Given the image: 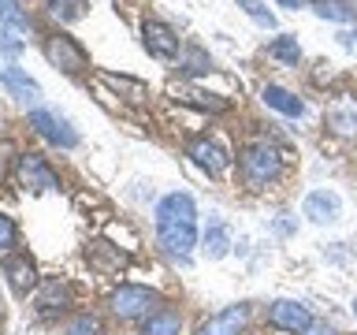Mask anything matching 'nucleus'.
<instances>
[{
	"instance_id": "obj_1",
	"label": "nucleus",
	"mask_w": 357,
	"mask_h": 335,
	"mask_svg": "<svg viewBox=\"0 0 357 335\" xmlns=\"http://www.w3.org/2000/svg\"><path fill=\"white\" fill-rule=\"evenodd\" d=\"M153 216H156V239H160L164 253L186 261L190 250L197 246V205H194V198H190L186 190H175V194L156 201Z\"/></svg>"
},
{
	"instance_id": "obj_2",
	"label": "nucleus",
	"mask_w": 357,
	"mask_h": 335,
	"mask_svg": "<svg viewBox=\"0 0 357 335\" xmlns=\"http://www.w3.org/2000/svg\"><path fill=\"white\" fill-rule=\"evenodd\" d=\"M238 168H242L245 186H268L279 179V172H283V153H279L272 142H253L242 149Z\"/></svg>"
},
{
	"instance_id": "obj_3",
	"label": "nucleus",
	"mask_w": 357,
	"mask_h": 335,
	"mask_svg": "<svg viewBox=\"0 0 357 335\" xmlns=\"http://www.w3.org/2000/svg\"><path fill=\"white\" fill-rule=\"evenodd\" d=\"M156 290L142 287V283H123L116 295H112V313H116L119 320H138V317H149V313H156Z\"/></svg>"
},
{
	"instance_id": "obj_4",
	"label": "nucleus",
	"mask_w": 357,
	"mask_h": 335,
	"mask_svg": "<svg viewBox=\"0 0 357 335\" xmlns=\"http://www.w3.org/2000/svg\"><path fill=\"white\" fill-rule=\"evenodd\" d=\"M45 60H49L52 67H60V71H67V75H78V71H86V67H89L86 49L71 38V34L45 38Z\"/></svg>"
},
{
	"instance_id": "obj_5",
	"label": "nucleus",
	"mask_w": 357,
	"mask_h": 335,
	"mask_svg": "<svg viewBox=\"0 0 357 335\" xmlns=\"http://www.w3.org/2000/svg\"><path fill=\"white\" fill-rule=\"evenodd\" d=\"M30 127L38 131L49 145H60V149H75L78 145V131L63 116H56V112H49V108H33L30 112Z\"/></svg>"
},
{
	"instance_id": "obj_6",
	"label": "nucleus",
	"mask_w": 357,
	"mask_h": 335,
	"mask_svg": "<svg viewBox=\"0 0 357 335\" xmlns=\"http://www.w3.org/2000/svg\"><path fill=\"white\" fill-rule=\"evenodd\" d=\"M142 41H145V49H149V56H156V60H175L178 49H183L178 34L160 19H145L142 22Z\"/></svg>"
},
{
	"instance_id": "obj_7",
	"label": "nucleus",
	"mask_w": 357,
	"mask_h": 335,
	"mask_svg": "<svg viewBox=\"0 0 357 335\" xmlns=\"http://www.w3.org/2000/svg\"><path fill=\"white\" fill-rule=\"evenodd\" d=\"M268 324H272V328H279V332L301 335V332L312 328V313L301 306V302L279 298V302H272V306H268Z\"/></svg>"
},
{
	"instance_id": "obj_8",
	"label": "nucleus",
	"mask_w": 357,
	"mask_h": 335,
	"mask_svg": "<svg viewBox=\"0 0 357 335\" xmlns=\"http://www.w3.org/2000/svg\"><path fill=\"white\" fill-rule=\"evenodd\" d=\"M186 156H190V161H194L205 175H212V179H220L223 172H227V164H231V156L223 153V145L212 142V138L190 142V145H186Z\"/></svg>"
},
{
	"instance_id": "obj_9",
	"label": "nucleus",
	"mask_w": 357,
	"mask_h": 335,
	"mask_svg": "<svg viewBox=\"0 0 357 335\" xmlns=\"http://www.w3.org/2000/svg\"><path fill=\"white\" fill-rule=\"evenodd\" d=\"M339 212H342V198L331 194V190H312L301 201V216H309L312 223H331L339 220Z\"/></svg>"
},
{
	"instance_id": "obj_10",
	"label": "nucleus",
	"mask_w": 357,
	"mask_h": 335,
	"mask_svg": "<svg viewBox=\"0 0 357 335\" xmlns=\"http://www.w3.org/2000/svg\"><path fill=\"white\" fill-rule=\"evenodd\" d=\"M324 123L335 134H342V138H357V100H350V97L331 100L328 112H324Z\"/></svg>"
},
{
	"instance_id": "obj_11",
	"label": "nucleus",
	"mask_w": 357,
	"mask_h": 335,
	"mask_svg": "<svg viewBox=\"0 0 357 335\" xmlns=\"http://www.w3.org/2000/svg\"><path fill=\"white\" fill-rule=\"evenodd\" d=\"M4 276H8V283L11 290L22 298V295H30V287L38 283V268H33V261L26 253H11L4 257Z\"/></svg>"
},
{
	"instance_id": "obj_12",
	"label": "nucleus",
	"mask_w": 357,
	"mask_h": 335,
	"mask_svg": "<svg viewBox=\"0 0 357 335\" xmlns=\"http://www.w3.org/2000/svg\"><path fill=\"white\" fill-rule=\"evenodd\" d=\"M245 317H250V306H227V309L212 313V317L201 324L197 335H238Z\"/></svg>"
},
{
	"instance_id": "obj_13",
	"label": "nucleus",
	"mask_w": 357,
	"mask_h": 335,
	"mask_svg": "<svg viewBox=\"0 0 357 335\" xmlns=\"http://www.w3.org/2000/svg\"><path fill=\"white\" fill-rule=\"evenodd\" d=\"M19 179H22L26 186H33V190H56V186H60L56 172L41 161V156H33V153L19 156Z\"/></svg>"
},
{
	"instance_id": "obj_14",
	"label": "nucleus",
	"mask_w": 357,
	"mask_h": 335,
	"mask_svg": "<svg viewBox=\"0 0 357 335\" xmlns=\"http://www.w3.org/2000/svg\"><path fill=\"white\" fill-rule=\"evenodd\" d=\"M67 306H71V283L60 276L45 279L41 290H38V309L41 313H63Z\"/></svg>"
},
{
	"instance_id": "obj_15",
	"label": "nucleus",
	"mask_w": 357,
	"mask_h": 335,
	"mask_svg": "<svg viewBox=\"0 0 357 335\" xmlns=\"http://www.w3.org/2000/svg\"><path fill=\"white\" fill-rule=\"evenodd\" d=\"M0 82H4V86H8V94H11V97H19V100H38V97H41V86L33 82V78L22 71V67H15V64L0 67Z\"/></svg>"
},
{
	"instance_id": "obj_16",
	"label": "nucleus",
	"mask_w": 357,
	"mask_h": 335,
	"mask_svg": "<svg viewBox=\"0 0 357 335\" xmlns=\"http://www.w3.org/2000/svg\"><path fill=\"white\" fill-rule=\"evenodd\" d=\"M261 100L268 108H275V112H283V116H290V119H301L305 116V100H301L298 94H290V89H283V86H264L261 89Z\"/></svg>"
},
{
	"instance_id": "obj_17",
	"label": "nucleus",
	"mask_w": 357,
	"mask_h": 335,
	"mask_svg": "<svg viewBox=\"0 0 357 335\" xmlns=\"http://www.w3.org/2000/svg\"><path fill=\"white\" fill-rule=\"evenodd\" d=\"M100 82L112 86L116 94H123L127 100H145L149 97V86L142 82V78H127V75H112V71H100Z\"/></svg>"
},
{
	"instance_id": "obj_18",
	"label": "nucleus",
	"mask_w": 357,
	"mask_h": 335,
	"mask_svg": "<svg viewBox=\"0 0 357 335\" xmlns=\"http://www.w3.org/2000/svg\"><path fill=\"white\" fill-rule=\"evenodd\" d=\"M312 11L331 22H357V4L354 0H312Z\"/></svg>"
},
{
	"instance_id": "obj_19",
	"label": "nucleus",
	"mask_w": 357,
	"mask_h": 335,
	"mask_svg": "<svg viewBox=\"0 0 357 335\" xmlns=\"http://www.w3.org/2000/svg\"><path fill=\"white\" fill-rule=\"evenodd\" d=\"M201 250H205L208 261H220V257L231 253V231L223 228V223H212L205 231V239H201Z\"/></svg>"
},
{
	"instance_id": "obj_20",
	"label": "nucleus",
	"mask_w": 357,
	"mask_h": 335,
	"mask_svg": "<svg viewBox=\"0 0 357 335\" xmlns=\"http://www.w3.org/2000/svg\"><path fill=\"white\" fill-rule=\"evenodd\" d=\"M178 332H183V320H178V313H172V309L149 313V317H145V328H142V335H178Z\"/></svg>"
},
{
	"instance_id": "obj_21",
	"label": "nucleus",
	"mask_w": 357,
	"mask_h": 335,
	"mask_svg": "<svg viewBox=\"0 0 357 335\" xmlns=\"http://www.w3.org/2000/svg\"><path fill=\"white\" fill-rule=\"evenodd\" d=\"M268 56L279 60V64H298L301 60V45H298L294 34H279V38L268 41Z\"/></svg>"
},
{
	"instance_id": "obj_22",
	"label": "nucleus",
	"mask_w": 357,
	"mask_h": 335,
	"mask_svg": "<svg viewBox=\"0 0 357 335\" xmlns=\"http://www.w3.org/2000/svg\"><path fill=\"white\" fill-rule=\"evenodd\" d=\"M49 15L60 22H78L86 15V0H49Z\"/></svg>"
},
{
	"instance_id": "obj_23",
	"label": "nucleus",
	"mask_w": 357,
	"mask_h": 335,
	"mask_svg": "<svg viewBox=\"0 0 357 335\" xmlns=\"http://www.w3.org/2000/svg\"><path fill=\"white\" fill-rule=\"evenodd\" d=\"M238 8H242V11H245V15H250L253 22H257V27L275 30V15H272V11H268V8L261 4V0H238Z\"/></svg>"
},
{
	"instance_id": "obj_24",
	"label": "nucleus",
	"mask_w": 357,
	"mask_h": 335,
	"mask_svg": "<svg viewBox=\"0 0 357 335\" xmlns=\"http://www.w3.org/2000/svg\"><path fill=\"white\" fill-rule=\"evenodd\" d=\"M186 100V105H194V108H208V112H223L231 105V100H223V97H208V94H178Z\"/></svg>"
},
{
	"instance_id": "obj_25",
	"label": "nucleus",
	"mask_w": 357,
	"mask_h": 335,
	"mask_svg": "<svg viewBox=\"0 0 357 335\" xmlns=\"http://www.w3.org/2000/svg\"><path fill=\"white\" fill-rule=\"evenodd\" d=\"M15 242H19V228H15V220H11L8 212H0V253H8Z\"/></svg>"
},
{
	"instance_id": "obj_26",
	"label": "nucleus",
	"mask_w": 357,
	"mask_h": 335,
	"mask_svg": "<svg viewBox=\"0 0 357 335\" xmlns=\"http://www.w3.org/2000/svg\"><path fill=\"white\" fill-rule=\"evenodd\" d=\"M67 335H100V324H97V317H78V320H71Z\"/></svg>"
},
{
	"instance_id": "obj_27",
	"label": "nucleus",
	"mask_w": 357,
	"mask_h": 335,
	"mask_svg": "<svg viewBox=\"0 0 357 335\" xmlns=\"http://www.w3.org/2000/svg\"><path fill=\"white\" fill-rule=\"evenodd\" d=\"M190 71H212V60L201 49H190Z\"/></svg>"
},
{
	"instance_id": "obj_28",
	"label": "nucleus",
	"mask_w": 357,
	"mask_h": 335,
	"mask_svg": "<svg viewBox=\"0 0 357 335\" xmlns=\"http://www.w3.org/2000/svg\"><path fill=\"white\" fill-rule=\"evenodd\" d=\"M301 335H339V332H335L331 324H317V320H312V328H309V332H301Z\"/></svg>"
},
{
	"instance_id": "obj_29",
	"label": "nucleus",
	"mask_w": 357,
	"mask_h": 335,
	"mask_svg": "<svg viewBox=\"0 0 357 335\" xmlns=\"http://www.w3.org/2000/svg\"><path fill=\"white\" fill-rule=\"evenodd\" d=\"M275 4H279V8H294V11H298V8H301V0H275Z\"/></svg>"
},
{
	"instance_id": "obj_30",
	"label": "nucleus",
	"mask_w": 357,
	"mask_h": 335,
	"mask_svg": "<svg viewBox=\"0 0 357 335\" xmlns=\"http://www.w3.org/2000/svg\"><path fill=\"white\" fill-rule=\"evenodd\" d=\"M346 41H350V45H357V30H354V34H346Z\"/></svg>"
},
{
	"instance_id": "obj_31",
	"label": "nucleus",
	"mask_w": 357,
	"mask_h": 335,
	"mask_svg": "<svg viewBox=\"0 0 357 335\" xmlns=\"http://www.w3.org/2000/svg\"><path fill=\"white\" fill-rule=\"evenodd\" d=\"M354 313H357V298H354Z\"/></svg>"
}]
</instances>
